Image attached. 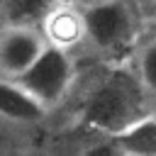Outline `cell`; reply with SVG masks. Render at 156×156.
<instances>
[{
	"label": "cell",
	"instance_id": "1",
	"mask_svg": "<svg viewBox=\"0 0 156 156\" xmlns=\"http://www.w3.org/2000/svg\"><path fill=\"white\" fill-rule=\"evenodd\" d=\"M146 100H151V95L144 90L136 73L110 71L88 88L80 105V119L88 129L112 136L146 112Z\"/></svg>",
	"mask_w": 156,
	"mask_h": 156
},
{
	"label": "cell",
	"instance_id": "8",
	"mask_svg": "<svg viewBox=\"0 0 156 156\" xmlns=\"http://www.w3.org/2000/svg\"><path fill=\"white\" fill-rule=\"evenodd\" d=\"M61 0H0V24L41 27L44 17Z\"/></svg>",
	"mask_w": 156,
	"mask_h": 156
},
{
	"label": "cell",
	"instance_id": "7",
	"mask_svg": "<svg viewBox=\"0 0 156 156\" xmlns=\"http://www.w3.org/2000/svg\"><path fill=\"white\" fill-rule=\"evenodd\" d=\"M110 151L127 156H156V115L144 112L110 136Z\"/></svg>",
	"mask_w": 156,
	"mask_h": 156
},
{
	"label": "cell",
	"instance_id": "2",
	"mask_svg": "<svg viewBox=\"0 0 156 156\" xmlns=\"http://www.w3.org/2000/svg\"><path fill=\"white\" fill-rule=\"evenodd\" d=\"M85 44L112 58L129 51L139 39V15L129 0H90L80 5Z\"/></svg>",
	"mask_w": 156,
	"mask_h": 156
},
{
	"label": "cell",
	"instance_id": "3",
	"mask_svg": "<svg viewBox=\"0 0 156 156\" xmlns=\"http://www.w3.org/2000/svg\"><path fill=\"white\" fill-rule=\"evenodd\" d=\"M78 68L73 51L54 46L46 41V46L39 51V56L29 63V68L17 76V80L51 112L58 105H63L76 85Z\"/></svg>",
	"mask_w": 156,
	"mask_h": 156
},
{
	"label": "cell",
	"instance_id": "6",
	"mask_svg": "<svg viewBox=\"0 0 156 156\" xmlns=\"http://www.w3.org/2000/svg\"><path fill=\"white\" fill-rule=\"evenodd\" d=\"M41 34L49 44L61 49H78L85 44V22L80 5H68V0H61L41 22Z\"/></svg>",
	"mask_w": 156,
	"mask_h": 156
},
{
	"label": "cell",
	"instance_id": "4",
	"mask_svg": "<svg viewBox=\"0 0 156 156\" xmlns=\"http://www.w3.org/2000/svg\"><path fill=\"white\" fill-rule=\"evenodd\" d=\"M46 46L39 27L0 24V76L17 78Z\"/></svg>",
	"mask_w": 156,
	"mask_h": 156
},
{
	"label": "cell",
	"instance_id": "5",
	"mask_svg": "<svg viewBox=\"0 0 156 156\" xmlns=\"http://www.w3.org/2000/svg\"><path fill=\"white\" fill-rule=\"evenodd\" d=\"M49 117V110L17 80L0 76V122L10 127H32Z\"/></svg>",
	"mask_w": 156,
	"mask_h": 156
},
{
	"label": "cell",
	"instance_id": "10",
	"mask_svg": "<svg viewBox=\"0 0 156 156\" xmlns=\"http://www.w3.org/2000/svg\"><path fill=\"white\" fill-rule=\"evenodd\" d=\"M146 2H151V5H156V0H146Z\"/></svg>",
	"mask_w": 156,
	"mask_h": 156
},
{
	"label": "cell",
	"instance_id": "9",
	"mask_svg": "<svg viewBox=\"0 0 156 156\" xmlns=\"http://www.w3.org/2000/svg\"><path fill=\"white\" fill-rule=\"evenodd\" d=\"M134 73L139 76L144 90L151 98H156V39L139 46L136 61H134Z\"/></svg>",
	"mask_w": 156,
	"mask_h": 156
}]
</instances>
